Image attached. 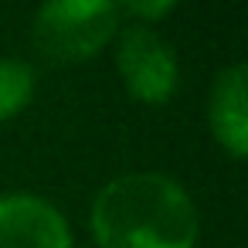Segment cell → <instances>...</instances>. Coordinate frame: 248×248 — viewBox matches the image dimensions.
Here are the masks:
<instances>
[{
  "mask_svg": "<svg viewBox=\"0 0 248 248\" xmlns=\"http://www.w3.org/2000/svg\"><path fill=\"white\" fill-rule=\"evenodd\" d=\"M95 248H197L201 214L190 190L160 170L119 173L89 211Z\"/></svg>",
  "mask_w": 248,
  "mask_h": 248,
  "instance_id": "1",
  "label": "cell"
},
{
  "mask_svg": "<svg viewBox=\"0 0 248 248\" xmlns=\"http://www.w3.org/2000/svg\"><path fill=\"white\" fill-rule=\"evenodd\" d=\"M123 28V11L112 0H51L38 7L31 41L38 55L58 65H82L102 55Z\"/></svg>",
  "mask_w": 248,
  "mask_h": 248,
  "instance_id": "2",
  "label": "cell"
},
{
  "mask_svg": "<svg viewBox=\"0 0 248 248\" xmlns=\"http://www.w3.org/2000/svg\"><path fill=\"white\" fill-rule=\"evenodd\" d=\"M116 72L133 102L163 106L180 89V62L173 45L146 24L123 21L116 34Z\"/></svg>",
  "mask_w": 248,
  "mask_h": 248,
  "instance_id": "3",
  "label": "cell"
},
{
  "mask_svg": "<svg viewBox=\"0 0 248 248\" xmlns=\"http://www.w3.org/2000/svg\"><path fill=\"white\" fill-rule=\"evenodd\" d=\"M0 248H75L65 211L31 190L0 194Z\"/></svg>",
  "mask_w": 248,
  "mask_h": 248,
  "instance_id": "4",
  "label": "cell"
},
{
  "mask_svg": "<svg viewBox=\"0 0 248 248\" xmlns=\"http://www.w3.org/2000/svg\"><path fill=\"white\" fill-rule=\"evenodd\" d=\"M207 129L214 143L231 156H248V68L234 62L221 68L207 92Z\"/></svg>",
  "mask_w": 248,
  "mask_h": 248,
  "instance_id": "5",
  "label": "cell"
},
{
  "mask_svg": "<svg viewBox=\"0 0 248 248\" xmlns=\"http://www.w3.org/2000/svg\"><path fill=\"white\" fill-rule=\"evenodd\" d=\"M38 89V75L24 58H4L0 55V123L21 116Z\"/></svg>",
  "mask_w": 248,
  "mask_h": 248,
  "instance_id": "6",
  "label": "cell"
},
{
  "mask_svg": "<svg viewBox=\"0 0 248 248\" xmlns=\"http://www.w3.org/2000/svg\"><path fill=\"white\" fill-rule=\"evenodd\" d=\"M173 0H153V4H119V11H123V21H133V24H146V28H156V21H163V17H170L173 14Z\"/></svg>",
  "mask_w": 248,
  "mask_h": 248,
  "instance_id": "7",
  "label": "cell"
}]
</instances>
